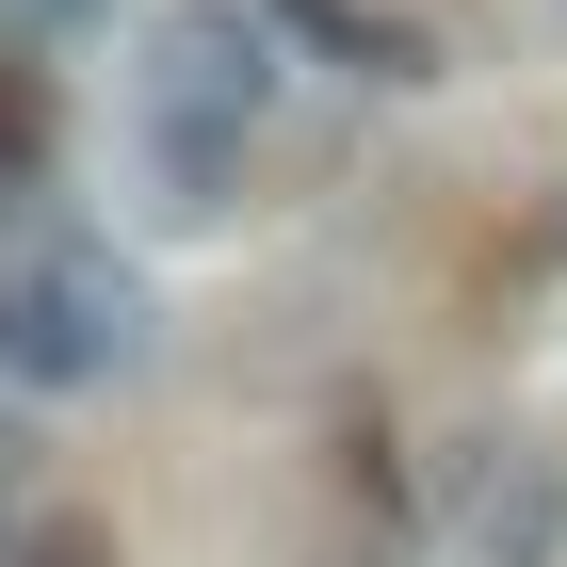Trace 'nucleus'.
Returning <instances> with one entry per match:
<instances>
[{
  "instance_id": "nucleus-1",
  "label": "nucleus",
  "mask_w": 567,
  "mask_h": 567,
  "mask_svg": "<svg viewBox=\"0 0 567 567\" xmlns=\"http://www.w3.org/2000/svg\"><path fill=\"white\" fill-rule=\"evenodd\" d=\"M276 97H292V65H276L260 0H163V17H146L131 146H146V178H163V212H227V195H244V163L276 146Z\"/></svg>"
},
{
  "instance_id": "nucleus-2",
  "label": "nucleus",
  "mask_w": 567,
  "mask_h": 567,
  "mask_svg": "<svg viewBox=\"0 0 567 567\" xmlns=\"http://www.w3.org/2000/svg\"><path fill=\"white\" fill-rule=\"evenodd\" d=\"M131 357H146V292L114 260H82V244H17L0 260V390L65 405V390H114Z\"/></svg>"
},
{
  "instance_id": "nucleus-3",
  "label": "nucleus",
  "mask_w": 567,
  "mask_h": 567,
  "mask_svg": "<svg viewBox=\"0 0 567 567\" xmlns=\"http://www.w3.org/2000/svg\"><path fill=\"white\" fill-rule=\"evenodd\" d=\"M551 535H567L551 454H503V471L471 486V567H551Z\"/></svg>"
},
{
  "instance_id": "nucleus-4",
  "label": "nucleus",
  "mask_w": 567,
  "mask_h": 567,
  "mask_svg": "<svg viewBox=\"0 0 567 567\" xmlns=\"http://www.w3.org/2000/svg\"><path fill=\"white\" fill-rule=\"evenodd\" d=\"M49 146H65V97H49L33 49L0 33V178H49Z\"/></svg>"
},
{
  "instance_id": "nucleus-5",
  "label": "nucleus",
  "mask_w": 567,
  "mask_h": 567,
  "mask_svg": "<svg viewBox=\"0 0 567 567\" xmlns=\"http://www.w3.org/2000/svg\"><path fill=\"white\" fill-rule=\"evenodd\" d=\"M292 33H324L341 65H373V82H422V33H390V17H357V0H276Z\"/></svg>"
},
{
  "instance_id": "nucleus-6",
  "label": "nucleus",
  "mask_w": 567,
  "mask_h": 567,
  "mask_svg": "<svg viewBox=\"0 0 567 567\" xmlns=\"http://www.w3.org/2000/svg\"><path fill=\"white\" fill-rule=\"evenodd\" d=\"M17 567H114V535H97V519H49V535H17Z\"/></svg>"
},
{
  "instance_id": "nucleus-7",
  "label": "nucleus",
  "mask_w": 567,
  "mask_h": 567,
  "mask_svg": "<svg viewBox=\"0 0 567 567\" xmlns=\"http://www.w3.org/2000/svg\"><path fill=\"white\" fill-rule=\"evenodd\" d=\"M0 567H17V454H0Z\"/></svg>"
},
{
  "instance_id": "nucleus-8",
  "label": "nucleus",
  "mask_w": 567,
  "mask_h": 567,
  "mask_svg": "<svg viewBox=\"0 0 567 567\" xmlns=\"http://www.w3.org/2000/svg\"><path fill=\"white\" fill-rule=\"evenodd\" d=\"M33 17H97V0H33Z\"/></svg>"
}]
</instances>
